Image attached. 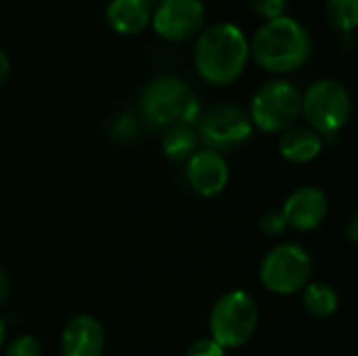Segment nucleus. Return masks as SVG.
Here are the masks:
<instances>
[{
    "instance_id": "obj_3",
    "label": "nucleus",
    "mask_w": 358,
    "mask_h": 356,
    "mask_svg": "<svg viewBox=\"0 0 358 356\" xmlns=\"http://www.w3.org/2000/svg\"><path fill=\"white\" fill-rule=\"evenodd\" d=\"M143 120L155 130L191 126L199 118V101L193 88L174 76L151 80L138 99Z\"/></svg>"
},
{
    "instance_id": "obj_21",
    "label": "nucleus",
    "mask_w": 358,
    "mask_h": 356,
    "mask_svg": "<svg viewBox=\"0 0 358 356\" xmlns=\"http://www.w3.org/2000/svg\"><path fill=\"white\" fill-rule=\"evenodd\" d=\"M260 229L264 235L268 237H279L281 233H285L287 225L283 220V214L281 210H266L260 218Z\"/></svg>"
},
{
    "instance_id": "obj_8",
    "label": "nucleus",
    "mask_w": 358,
    "mask_h": 356,
    "mask_svg": "<svg viewBox=\"0 0 358 356\" xmlns=\"http://www.w3.org/2000/svg\"><path fill=\"white\" fill-rule=\"evenodd\" d=\"M254 126L250 122L248 111L237 105H216L201 120L197 138L206 145V149L216 153H227L243 147L252 138Z\"/></svg>"
},
{
    "instance_id": "obj_11",
    "label": "nucleus",
    "mask_w": 358,
    "mask_h": 356,
    "mask_svg": "<svg viewBox=\"0 0 358 356\" xmlns=\"http://www.w3.org/2000/svg\"><path fill=\"white\" fill-rule=\"evenodd\" d=\"M187 180L191 189L201 197H216L220 195L231 178L227 159L210 149L195 151L187 159Z\"/></svg>"
},
{
    "instance_id": "obj_18",
    "label": "nucleus",
    "mask_w": 358,
    "mask_h": 356,
    "mask_svg": "<svg viewBox=\"0 0 358 356\" xmlns=\"http://www.w3.org/2000/svg\"><path fill=\"white\" fill-rule=\"evenodd\" d=\"M109 132L113 138L117 141H132L138 134V120L132 113H120L111 124H109Z\"/></svg>"
},
{
    "instance_id": "obj_25",
    "label": "nucleus",
    "mask_w": 358,
    "mask_h": 356,
    "mask_svg": "<svg viewBox=\"0 0 358 356\" xmlns=\"http://www.w3.org/2000/svg\"><path fill=\"white\" fill-rule=\"evenodd\" d=\"M348 237H350V241H352V243L357 241V237H358V233H357V214H352V216H350V227H348Z\"/></svg>"
},
{
    "instance_id": "obj_14",
    "label": "nucleus",
    "mask_w": 358,
    "mask_h": 356,
    "mask_svg": "<svg viewBox=\"0 0 358 356\" xmlns=\"http://www.w3.org/2000/svg\"><path fill=\"white\" fill-rule=\"evenodd\" d=\"M323 145H325L323 136L317 134L313 128L292 126L285 132H281L279 153L289 164H308L321 155Z\"/></svg>"
},
{
    "instance_id": "obj_20",
    "label": "nucleus",
    "mask_w": 358,
    "mask_h": 356,
    "mask_svg": "<svg viewBox=\"0 0 358 356\" xmlns=\"http://www.w3.org/2000/svg\"><path fill=\"white\" fill-rule=\"evenodd\" d=\"M250 6L254 15H258L264 21H273L285 15L287 0H250Z\"/></svg>"
},
{
    "instance_id": "obj_1",
    "label": "nucleus",
    "mask_w": 358,
    "mask_h": 356,
    "mask_svg": "<svg viewBox=\"0 0 358 356\" xmlns=\"http://www.w3.org/2000/svg\"><path fill=\"white\" fill-rule=\"evenodd\" d=\"M250 42L239 25L222 21L199 31L195 44V69L212 86L233 84L245 71Z\"/></svg>"
},
{
    "instance_id": "obj_13",
    "label": "nucleus",
    "mask_w": 358,
    "mask_h": 356,
    "mask_svg": "<svg viewBox=\"0 0 358 356\" xmlns=\"http://www.w3.org/2000/svg\"><path fill=\"white\" fill-rule=\"evenodd\" d=\"M153 6L145 0H109L105 19L109 27L122 36L141 34L151 23Z\"/></svg>"
},
{
    "instance_id": "obj_4",
    "label": "nucleus",
    "mask_w": 358,
    "mask_h": 356,
    "mask_svg": "<svg viewBox=\"0 0 358 356\" xmlns=\"http://www.w3.org/2000/svg\"><path fill=\"white\" fill-rule=\"evenodd\" d=\"M260 321V311L252 294L243 290H231L222 294L210 313V338L224 350L245 346Z\"/></svg>"
},
{
    "instance_id": "obj_2",
    "label": "nucleus",
    "mask_w": 358,
    "mask_h": 356,
    "mask_svg": "<svg viewBox=\"0 0 358 356\" xmlns=\"http://www.w3.org/2000/svg\"><path fill=\"white\" fill-rule=\"evenodd\" d=\"M310 52L308 29L287 15L264 21L250 40V59L268 73H292L308 61Z\"/></svg>"
},
{
    "instance_id": "obj_23",
    "label": "nucleus",
    "mask_w": 358,
    "mask_h": 356,
    "mask_svg": "<svg viewBox=\"0 0 358 356\" xmlns=\"http://www.w3.org/2000/svg\"><path fill=\"white\" fill-rule=\"evenodd\" d=\"M8 294H10V277H8V273L0 266V306L8 300Z\"/></svg>"
},
{
    "instance_id": "obj_27",
    "label": "nucleus",
    "mask_w": 358,
    "mask_h": 356,
    "mask_svg": "<svg viewBox=\"0 0 358 356\" xmlns=\"http://www.w3.org/2000/svg\"><path fill=\"white\" fill-rule=\"evenodd\" d=\"M145 2H147V4H151V6H157V4H159L162 0H145Z\"/></svg>"
},
{
    "instance_id": "obj_17",
    "label": "nucleus",
    "mask_w": 358,
    "mask_h": 356,
    "mask_svg": "<svg viewBox=\"0 0 358 356\" xmlns=\"http://www.w3.org/2000/svg\"><path fill=\"white\" fill-rule=\"evenodd\" d=\"M327 21L342 34H352L358 23V0H327Z\"/></svg>"
},
{
    "instance_id": "obj_7",
    "label": "nucleus",
    "mask_w": 358,
    "mask_h": 356,
    "mask_svg": "<svg viewBox=\"0 0 358 356\" xmlns=\"http://www.w3.org/2000/svg\"><path fill=\"white\" fill-rule=\"evenodd\" d=\"M258 275L262 287L271 294L292 296L310 283L313 258L298 243H279L262 258Z\"/></svg>"
},
{
    "instance_id": "obj_6",
    "label": "nucleus",
    "mask_w": 358,
    "mask_h": 356,
    "mask_svg": "<svg viewBox=\"0 0 358 356\" xmlns=\"http://www.w3.org/2000/svg\"><path fill=\"white\" fill-rule=\"evenodd\" d=\"M302 113L300 90L285 80H271L256 90L250 103V122L266 134L285 132Z\"/></svg>"
},
{
    "instance_id": "obj_12",
    "label": "nucleus",
    "mask_w": 358,
    "mask_h": 356,
    "mask_svg": "<svg viewBox=\"0 0 358 356\" xmlns=\"http://www.w3.org/2000/svg\"><path fill=\"white\" fill-rule=\"evenodd\" d=\"M105 348V329L90 315L73 317L61 334L63 356H101Z\"/></svg>"
},
{
    "instance_id": "obj_24",
    "label": "nucleus",
    "mask_w": 358,
    "mask_h": 356,
    "mask_svg": "<svg viewBox=\"0 0 358 356\" xmlns=\"http://www.w3.org/2000/svg\"><path fill=\"white\" fill-rule=\"evenodd\" d=\"M8 73H10V61H8V57H6V52L0 48V86L6 82V78H8Z\"/></svg>"
},
{
    "instance_id": "obj_9",
    "label": "nucleus",
    "mask_w": 358,
    "mask_h": 356,
    "mask_svg": "<svg viewBox=\"0 0 358 356\" xmlns=\"http://www.w3.org/2000/svg\"><path fill=\"white\" fill-rule=\"evenodd\" d=\"M206 6L201 0H162L153 15L151 25L155 34L168 42H187L203 29Z\"/></svg>"
},
{
    "instance_id": "obj_15",
    "label": "nucleus",
    "mask_w": 358,
    "mask_h": 356,
    "mask_svg": "<svg viewBox=\"0 0 358 356\" xmlns=\"http://www.w3.org/2000/svg\"><path fill=\"white\" fill-rule=\"evenodd\" d=\"M199 138L191 126H174L162 138V151L172 162H187L197 151Z\"/></svg>"
},
{
    "instance_id": "obj_26",
    "label": "nucleus",
    "mask_w": 358,
    "mask_h": 356,
    "mask_svg": "<svg viewBox=\"0 0 358 356\" xmlns=\"http://www.w3.org/2000/svg\"><path fill=\"white\" fill-rule=\"evenodd\" d=\"M4 340H6V323H4V319L0 317V348L4 346Z\"/></svg>"
},
{
    "instance_id": "obj_10",
    "label": "nucleus",
    "mask_w": 358,
    "mask_h": 356,
    "mask_svg": "<svg viewBox=\"0 0 358 356\" xmlns=\"http://www.w3.org/2000/svg\"><path fill=\"white\" fill-rule=\"evenodd\" d=\"M329 212L327 195L319 187H300L296 189L283 204L281 214L287 225V229H294L298 233H308L319 229Z\"/></svg>"
},
{
    "instance_id": "obj_16",
    "label": "nucleus",
    "mask_w": 358,
    "mask_h": 356,
    "mask_svg": "<svg viewBox=\"0 0 358 356\" xmlns=\"http://www.w3.org/2000/svg\"><path fill=\"white\" fill-rule=\"evenodd\" d=\"M302 300L304 308L315 317V319H329L336 315L340 298L336 290L327 283H308L302 290Z\"/></svg>"
},
{
    "instance_id": "obj_5",
    "label": "nucleus",
    "mask_w": 358,
    "mask_h": 356,
    "mask_svg": "<svg viewBox=\"0 0 358 356\" xmlns=\"http://www.w3.org/2000/svg\"><path fill=\"white\" fill-rule=\"evenodd\" d=\"M352 113V99L344 84L336 80H319L302 94V113L323 138L336 136L348 124Z\"/></svg>"
},
{
    "instance_id": "obj_19",
    "label": "nucleus",
    "mask_w": 358,
    "mask_h": 356,
    "mask_svg": "<svg viewBox=\"0 0 358 356\" xmlns=\"http://www.w3.org/2000/svg\"><path fill=\"white\" fill-rule=\"evenodd\" d=\"M4 356H42V346L34 336L25 334L8 342Z\"/></svg>"
},
{
    "instance_id": "obj_22",
    "label": "nucleus",
    "mask_w": 358,
    "mask_h": 356,
    "mask_svg": "<svg viewBox=\"0 0 358 356\" xmlns=\"http://www.w3.org/2000/svg\"><path fill=\"white\" fill-rule=\"evenodd\" d=\"M227 355V350L220 346V344H216L212 338H201V340H197V342H193L191 344V348L187 350V355L185 356H224Z\"/></svg>"
}]
</instances>
